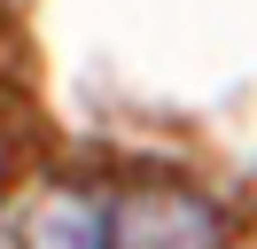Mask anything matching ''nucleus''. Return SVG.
<instances>
[{"instance_id": "obj_1", "label": "nucleus", "mask_w": 257, "mask_h": 249, "mask_svg": "<svg viewBox=\"0 0 257 249\" xmlns=\"http://www.w3.org/2000/svg\"><path fill=\"white\" fill-rule=\"evenodd\" d=\"M218 241H226L218 210L195 187H172V179L125 187L94 226V249H218Z\"/></svg>"}]
</instances>
